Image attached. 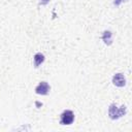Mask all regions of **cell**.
Wrapping results in <instances>:
<instances>
[{
	"label": "cell",
	"mask_w": 132,
	"mask_h": 132,
	"mask_svg": "<svg viewBox=\"0 0 132 132\" xmlns=\"http://www.w3.org/2000/svg\"><path fill=\"white\" fill-rule=\"evenodd\" d=\"M125 113H126V106L123 105L121 107H117L116 104H110L108 109V114L111 120H117L122 116H124Z\"/></svg>",
	"instance_id": "6da1fadb"
},
{
	"label": "cell",
	"mask_w": 132,
	"mask_h": 132,
	"mask_svg": "<svg viewBox=\"0 0 132 132\" xmlns=\"http://www.w3.org/2000/svg\"><path fill=\"white\" fill-rule=\"evenodd\" d=\"M74 121V113L71 110H64L61 114L60 123L62 125H70Z\"/></svg>",
	"instance_id": "7a4b0ae2"
},
{
	"label": "cell",
	"mask_w": 132,
	"mask_h": 132,
	"mask_svg": "<svg viewBox=\"0 0 132 132\" xmlns=\"http://www.w3.org/2000/svg\"><path fill=\"white\" fill-rule=\"evenodd\" d=\"M51 90V87L46 81H40L39 85L35 88V92L38 95H47Z\"/></svg>",
	"instance_id": "3957f363"
},
{
	"label": "cell",
	"mask_w": 132,
	"mask_h": 132,
	"mask_svg": "<svg viewBox=\"0 0 132 132\" xmlns=\"http://www.w3.org/2000/svg\"><path fill=\"white\" fill-rule=\"evenodd\" d=\"M112 82L117 87H124L126 85V78L124 74L122 73H117L112 76Z\"/></svg>",
	"instance_id": "277c9868"
},
{
	"label": "cell",
	"mask_w": 132,
	"mask_h": 132,
	"mask_svg": "<svg viewBox=\"0 0 132 132\" xmlns=\"http://www.w3.org/2000/svg\"><path fill=\"white\" fill-rule=\"evenodd\" d=\"M112 34H111V32L110 31H104L103 32V35H102V39H103V41H104V43L105 44H111V42H112Z\"/></svg>",
	"instance_id": "5b68a950"
},
{
	"label": "cell",
	"mask_w": 132,
	"mask_h": 132,
	"mask_svg": "<svg viewBox=\"0 0 132 132\" xmlns=\"http://www.w3.org/2000/svg\"><path fill=\"white\" fill-rule=\"evenodd\" d=\"M43 61H44V56L41 53L35 54V56H34V66L35 67H38L41 63H43Z\"/></svg>",
	"instance_id": "8992f818"
},
{
	"label": "cell",
	"mask_w": 132,
	"mask_h": 132,
	"mask_svg": "<svg viewBox=\"0 0 132 132\" xmlns=\"http://www.w3.org/2000/svg\"><path fill=\"white\" fill-rule=\"evenodd\" d=\"M126 1H127V0H114L113 4H114V5H117V6H119L122 2H126Z\"/></svg>",
	"instance_id": "52a82bcc"
},
{
	"label": "cell",
	"mask_w": 132,
	"mask_h": 132,
	"mask_svg": "<svg viewBox=\"0 0 132 132\" xmlns=\"http://www.w3.org/2000/svg\"><path fill=\"white\" fill-rule=\"evenodd\" d=\"M48 2V0H41V4H46Z\"/></svg>",
	"instance_id": "ba28073f"
}]
</instances>
